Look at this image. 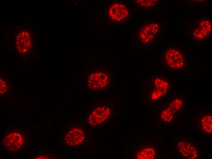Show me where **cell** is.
<instances>
[{"mask_svg": "<svg viewBox=\"0 0 212 159\" xmlns=\"http://www.w3.org/2000/svg\"><path fill=\"white\" fill-rule=\"evenodd\" d=\"M158 0H135L133 1L136 7L150 9L154 8L158 4Z\"/></svg>", "mask_w": 212, "mask_h": 159, "instance_id": "4fadbf2b", "label": "cell"}, {"mask_svg": "<svg viewBox=\"0 0 212 159\" xmlns=\"http://www.w3.org/2000/svg\"><path fill=\"white\" fill-rule=\"evenodd\" d=\"M90 78H93V77L92 76H90Z\"/></svg>", "mask_w": 212, "mask_h": 159, "instance_id": "2e32d148", "label": "cell"}, {"mask_svg": "<svg viewBox=\"0 0 212 159\" xmlns=\"http://www.w3.org/2000/svg\"><path fill=\"white\" fill-rule=\"evenodd\" d=\"M89 83H91V81H89Z\"/></svg>", "mask_w": 212, "mask_h": 159, "instance_id": "e0dca14e", "label": "cell"}, {"mask_svg": "<svg viewBox=\"0 0 212 159\" xmlns=\"http://www.w3.org/2000/svg\"><path fill=\"white\" fill-rule=\"evenodd\" d=\"M90 81V79H89V80H88V81Z\"/></svg>", "mask_w": 212, "mask_h": 159, "instance_id": "ffe728a7", "label": "cell"}, {"mask_svg": "<svg viewBox=\"0 0 212 159\" xmlns=\"http://www.w3.org/2000/svg\"><path fill=\"white\" fill-rule=\"evenodd\" d=\"M112 111L108 106L99 105L89 113L87 124L92 128H98L108 124L112 118Z\"/></svg>", "mask_w": 212, "mask_h": 159, "instance_id": "7a4b0ae2", "label": "cell"}, {"mask_svg": "<svg viewBox=\"0 0 212 159\" xmlns=\"http://www.w3.org/2000/svg\"><path fill=\"white\" fill-rule=\"evenodd\" d=\"M108 14L109 18L114 23L123 25L126 24L130 19L131 12L128 5L119 2L110 5Z\"/></svg>", "mask_w": 212, "mask_h": 159, "instance_id": "5b68a950", "label": "cell"}, {"mask_svg": "<svg viewBox=\"0 0 212 159\" xmlns=\"http://www.w3.org/2000/svg\"><path fill=\"white\" fill-rule=\"evenodd\" d=\"M175 114L167 107H166L162 112L161 116L165 122L169 123L173 119Z\"/></svg>", "mask_w": 212, "mask_h": 159, "instance_id": "5bb4252c", "label": "cell"}, {"mask_svg": "<svg viewBox=\"0 0 212 159\" xmlns=\"http://www.w3.org/2000/svg\"><path fill=\"white\" fill-rule=\"evenodd\" d=\"M23 137L20 132L12 131L5 136L2 143L4 148L9 151H16L20 149L23 145Z\"/></svg>", "mask_w": 212, "mask_h": 159, "instance_id": "9c48e42d", "label": "cell"}, {"mask_svg": "<svg viewBox=\"0 0 212 159\" xmlns=\"http://www.w3.org/2000/svg\"><path fill=\"white\" fill-rule=\"evenodd\" d=\"M90 85H91L90 83H89V86H90Z\"/></svg>", "mask_w": 212, "mask_h": 159, "instance_id": "ac0fdd59", "label": "cell"}, {"mask_svg": "<svg viewBox=\"0 0 212 159\" xmlns=\"http://www.w3.org/2000/svg\"><path fill=\"white\" fill-rule=\"evenodd\" d=\"M151 86V98L153 100L157 99L164 95L169 89L171 81L169 77H155L150 80Z\"/></svg>", "mask_w": 212, "mask_h": 159, "instance_id": "8992f818", "label": "cell"}, {"mask_svg": "<svg viewBox=\"0 0 212 159\" xmlns=\"http://www.w3.org/2000/svg\"><path fill=\"white\" fill-rule=\"evenodd\" d=\"M165 62L166 67L169 70H183L186 65L185 55L177 46L168 48L165 52Z\"/></svg>", "mask_w": 212, "mask_h": 159, "instance_id": "277c9868", "label": "cell"}, {"mask_svg": "<svg viewBox=\"0 0 212 159\" xmlns=\"http://www.w3.org/2000/svg\"><path fill=\"white\" fill-rule=\"evenodd\" d=\"M212 115L211 112H206L196 117V126L200 133L203 135L212 133Z\"/></svg>", "mask_w": 212, "mask_h": 159, "instance_id": "30bf717a", "label": "cell"}, {"mask_svg": "<svg viewBox=\"0 0 212 159\" xmlns=\"http://www.w3.org/2000/svg\"><path fill=\"white\" fill-rule=\"evenodd\" d=\"M185 101L183 97L174 96L169 100L167 107L175 114L182 111L184 109Z\"/></svg>", "mask_w": 212, "mask_h": 159, "instance_id": "7c38bea8", "label": "cell"}, {"mask_svg": "<svg viewBox=\"0 0 212 159\" xmlns=\"http://www.w3.org/2000/svg\"><path fill=\"white\" fill-rule=\"evenodd\" d=\"M177 147L180 155L186 158L195 159L199 156V146L192 141L181 139L177 142Z\"/></svg>", "mask_w": 212, "mask_h": 159, "instance_id": "ba28073f", "label": "cell"}, {"mask_svg": "<svg viewBox=\"0 0 212 159\" xmlns=\"http://www.w3.org/2000/svg\"><path fill=\"white\" fill-rule=\"evenodd\" d=\"M91 76L93 77L94 76V75L93 74H92Z\"/></svg>", "mask_w": 212, "mask_h": 159, "instance_id": "9a60e30c", "label": "cell"}, {"mask_svg": "<svg viewBox=\"0 0 212 159\" xmlns=\"http://www.w3.org/2000/svg\"><path fill=\"white\" fill-rule=\"evenodd\" d=\"M212 30L210 18H203L198 20L191 30V36L196 40H203L209 38Z\"/></svg>", "mask_w": 212, "mask_h": 159, "instance_id": "52a82bcc", "label": "cell"}, {"mask_svg": "<svg viewBox=\"0 0 212 159\" xmlns=\"http://www.w3.org/2000/svg\"><path fill=\"white\" fill-rule=\"evenodd\" d=\"M92 84H93V83H90V84H91V85H93Z\"/></svg>", "mask_w": 212, "mask_h": 159, "instance_id": "d6986e66", "label": "cell"}, {"mask_svg": "<svg viewBox=\"0 0 212 159\" xmlns=\"http://www.w3.org/2000/svg\"><path fill=\"white\" fill-rule=\"evenodd\" d=\"M157 150L152 143H147L138 151L136 158L140 159H151L155 157Z\"/></svg>", "mask_w": 212, "mask_h": 159, "instance_id": "8fae6325", "label": "cell"}, {"mask_svg": "<svg viewBox=\"0 0 212 159\" xmlns=\"http://www.w3.org/2000/svg\"><path fill=\"white\" fill-rule=\"evenodd\" d=\"M65 143L70 147H80L85 145L88 140L87 131L82 126H71L64 135Z\"/></svg>", "mask_w": 212, "mask_h": 159, "instance_id": "3957f363", "label": "cell"}, {"mask_svg": "<svg viewBox=\"0 0 212 159\" xmlns=\"http://www.w3.org/2000/svg\"><path fill=\"white\" fill-rule=\"evenodd\" d=\"M162 28L161 23L157 21H147L138 28L136 40L143 45L153 44L161 35Z\"/></svg>", "mask_w": 212, "mask_h": 159, "instance_id": "6da1fadb", "label": "cell"}]
</instances>
